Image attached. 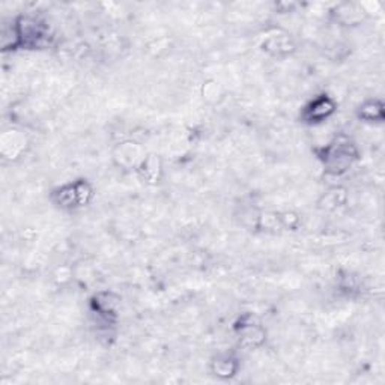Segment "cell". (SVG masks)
Segmentation results:
<instances>
[{"label":"cell","mask_w":385,"mask_h":385,"mask_svg":"<svg viewBox=\"0 0 385 385\" xmlns=\"http://www.w3.org/2000/svg\"><path fill=\"white\" fill-rule=\"evenodd\" d=\"M318 158L327 175L339 178L345 175L352 168V164L359 160V148L351 137L339 134L328 145L318 149Z\"/></svg>","instance_id":"cell-1"},{"label":"cell","mask_w":385,"mask_h":385,"mask_svg":"<svg viewBox=\"0 0 385 385\" xmlns=\"http://www.w3.org/2000/svg\"><path fill=\"white\" fill-rule=\"evenodd\" d=\"M20 48H43L48 44V27L32 16H20L14 20Z\"/></svg>","instance_id":"cell-2"},{"label":"cell","mask_w":385,"mask_h":385,"mask_svg":"<svg viewBox=\"0 0 385 385\" xmlns=\"http://www.w3.org/2000/svg\"><path fill=\"white\" fill-rule=\"evenodd\" d=\"M238 343L245 349H257L267 342V332L253 313L241 314L233 325Z\"/></svg>","instance_id":"cell-3"},{"label":"cell","mask_w":385,"mask_h":385,"mask_svg":"<svg viewBox=\"0 0 385 385\" xmlns=\"http://www.w3.org/2000/svg\"><path fill=\"white\" fill-rule=\"evenodd\" d=\"M337 110V103L328 93H321L312 98L301 110V120L307 125H319L328 120Z\"/></svg>","instance_id":"cell-4"},{"label":"cell","mask_w":385,"mask_h":385,"mask_svg":"<svg viewBox=\"0 0 385 385\" xmlns=\"http://www.w3.org/2000/svg\"><path fill=\"white\" fill-rule=\"evenodd\" d=\"M260 48L274 58H286L295 51V43L291 35L280 29L265 32L260 41Z\"/></svg>","instance_id":"cell-5"},{"label":"cell","mask_w":385,"mask_h":385,"mask_svg":"<svg viewBox=\"0 0 385 385\" xmlns=\"http://www.w3.org/2000/svg\"><path fill=\"white\" fill-rule=\"evenodd\" d=\"M120 297L112 291L96 292L91 298V309L106 324H113L118 318Z\"/></svg>","instance_id":"cell-6"},{"label":"cell","mask_w":385,"mask_h":385,"mask_svg":"<svg viewBox=\"0 0 385 385\" xmlns=\"http://www.w3.org/2000/svg\"><path fill=\"white\" fill-rule=\"evenodd\" d=\"M145 157L146 153L143 146L133 140L120 142L113 150V161L116 166L127 170H135Z\"/></svg>","instance_id":"cell-7"},{"label":"cell","mask_w":385,"mask_h":385,"mask_svg":"<svg viewBox=\"0 0 385 385\" xmlns=\"http://www.w3.org/2000/svg\"><path fill=\"white\" fill-rule=\"evenodd\" d=\"M137 176L148 185H157L163 178V160L157 154H146V157L135 169Z\"/></svg>","instance_id":"cell-8"},{"label":"cell","mask_w":385,"mask_h":385,"mask_svg":"<svg viewBox=\"0 0 385 385\" xmlns=\"http://www.w3.org/2000/svg\"><path fill=\"white\" fill-rule=\"evenodd\" d=\"M210 370L215 378L222 379V381H227V379H232L238 375L240 361L235 355L220 354L211 360Z\"/></svg>","instance_id":"cell-9"},{"label":"cell","mask_w":385,"mask_h":385,"mask_svg":"<svg viewBox=\"0 0 385 385\" xmlns=\"http://www.w3.org/2000/svg\"><path fill=\"white\" fill-rule=\"evenodd\" d=\"M333 19L343 26H356L366 19V9L359 4H339L332 11Z\"/></svg>","instance_id":"cell-10"},{"label":"cell","mask_w":385,"mask_h":385,"mask_svg":"<svg viewBox=\"0 0 385 385\" xmlns=\"http://www.w3.org/2000/svg\"><path fill=\"white\" fill-rule=\"evenodd\" d=\"M348 202V190L342 185L329 187L318 200V208L325 212H334Z\"/></svg>","instance_id":"cell-11"},{"label":"cell","mask_w":385,"mask_h":385,"mask_svg":"<svg viewBox=\"0 0 385 385\" xmlns=\"http://www.w3.org/2000/svg\"><path fill=\"white\" fill-rule=\"evenodd\" d=\"M27 146L26 135L19 130H9L2 134V154L9 158H19Z\"/></svg>","instance_id":"cell-12"},{"label":"cell","mask_w":385,"mask_h":385,"mask_svg":"<svg viewBox=\"0 0 385 385\" xmlns=\"http://www.w3.org/2000/svg\"><path fill=\"white\" fill-rule=\"evenodd\" d=\"M51 202L58 206L61 210L70 211V210H77L80 208L78 205V197H77V191L74 181L70 184L61 185L58 188H54L50 195Z\"/></svg>","instance_id":"cell-13"},{"label":"cell","mask_w":385,"mask_h":385,"mask_svg":"<svg viewBox=\"0 0 385 385\" xmlns=\"http://www.w3.org/2000/svg\"><path fill=\"white\" fill-rule=\"evenodd\" d=\"M356 118L363 122H382L385 119V107L381 100L369 98L364 100L356 108Z\"/></svg>","instance_id":"cell-14"},{"label":"cell","mask_w":385,"mask_h":385,"mask_svg":"<svg viewBox=\"0 0 385 385\" xmlns=\"http://www.w3.org/2000/svg\"><path fill=\"white\" fill-rule=\"evenodd\" d=\"M256 230L265 233H277L282 230L279 212L274 211H260L256 218Z\"/></svg>","instance_id":"cell-15"},{"label":"cell","mask_w":385,"mask_h":385,"mask_svg":"<svg viewBox=\"0 0 385 385\" xmlns=\"http://www.w3.org/2000/svg\"><path fill=\"white\" fill-rule=\"evenodd\" d=\"M223 95H225V91H223L222 85H220L218 81H215V80H208L202 88L203 100L210 104L218 103L220 100L223 98Z\"/></svg>","instance_id":"cell-16"},{"label":"cell","mask_w":385,"mask_h":385,"mask_svg":"<svg viewBox=\"0 0 385 385\" xmlns=\"http://www.w3.org/2000/svg\"><path fill=\"white\" fill-rule=\"evenodd\" d=\"M76 185V191H77V197H78V205L80 208H83V206H88L92 199H93V187L88 180H76L74 181Z\"/></svg>","instance_id":"cell-17"},{"label":"cell","mask_w":385,"mask_h":385,"mask_svg":"<svg viewBox=\"0 0 385 385\" xmlns=\"http://www.w3.org/2000/svg\"><path fill=\"white\" fill-rule=\"evenodd\" d=\"M279 218H280L282 230L295 232L301 226V215L295 211H282L279 212Z\"/></svg>","instance_id":"cell-18"},{"label":"cell","mask_w":385,"mask_h":385,"mask_svg":"<svg viewBox=\"0 0 385 385\" xmlns=\"http://www.w3.org/2000/svg\"><path fill=\"white\" fill-rule=\"evenodd\" d=\"M298 5L294 4V2H280V4H276V9L280 12V14H286V12H292Z\"/></svg>","instance_id":"cell-19"}]
</instances>
